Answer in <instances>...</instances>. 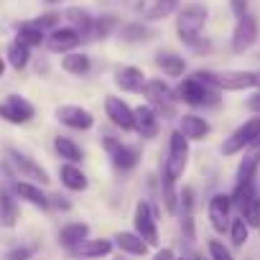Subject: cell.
<instances>
[{"label":"cell","instance_id":"cell-1","mask_svg":"<svg viewBox=\"0 0 260 260\" xmlns=\"http://www.w3.org/2000/svg\"><path fill=\"white\" fill-rule=\"evenodd\" d=\"M207 18H209V11L204 3H186L179 8V16H176V34L179 39L194 49V51H209V41H204L202 31L207 26Z\"/></svg>","mask_w":260,"mask_h":260},{"label":"cell","instance_id":"cell-2","mask_svg":"<svg viewBox=\"0 0 260 260\" xmlns=\"http://www.w3.org/2000/svg\"><path fill=\"white\" fill-rule=\"evenodd\" d=\"M186 166H189V141L179 133V130H174V133L169 136V153H166V158H164L161 179L176 184V181L184 176Z\"/></svg>","mask_w":260,"mask_h":260},{"label":"cell","instance_id":"cell-3","mask_svg":"<svg viewBox=\"0 0 260 260\" xmlns=\"http://www.w3.org/2000/svg\"><path fill=\"white\" fill-rule=\"evenodd\" d=\"M143 94L148 97V105L158 117H174L176 115V92L164 79H148L143 87Z\"/></svg>","mask_w":260,"mask_h":260},{"label":"cell","instance_id":"cell-4","mask_svg":"<svg viewBox=\"0 0 260 260\" xmlns=\"http://www.w3.org/2000/svg\"><path fill=\"white\" fill-rule=\"evenodd\" d=\"M176 94H179V100H184L191 107H217L219 105V92L212 89V87H207V84H202L194 77H186L179 84Z\"/></svg>","mask_w":260,"mask_h":260},{"label":"cell","instance_id":"cell-5","mask_svg":"<svg viewBox=\"0 0 260 260\" xmlns=\"http://www.w3.org/2000/svg\"><path fill=\"white\" fill-rule=\"evenodd\" d=\"M102 148L107 151L112 166L117 171H122V174L133 171L138 166V161H141V151L136 146H127V143H122V141H117L112 136H102Z\"/></svg>","mask_w":260,"mask_h":260},{"label":"cell","instance_id":"cell-6","mask_svg":"<svg viewBox=\"0 0 260 260\" xmlns=\"http://www.w3.org/2000/svg\"><path fill=\"white\" fill-rule=\"evenodd\" d=\"M6 158H8V164L13 166V171L23 179V181H31V184H49L51 179H49V174H46V169L41 166V164H36L31 156H26V153H21L18 148H6Z\"/></svg>","mask_w":260,"mask_h":260},{"label":"cell","instance_id":"cell-7","mask_svg":"<svg viewBox=\"0 0 260 260\" xmlns=\"http://www.w3.org/2000/svg\"><path fill=\"white\" fill-rule=\"evenodd\" d=\"M257 141H260V115L245 120L230 138H224V143H222V153H224V156L242 153L245 148L255 146Z\"/></svg>","mask_w":260,"mask_h":260},{"label":"cell","instance_id":"cell-8","mask_svg":"<svg viewBox=\"0 0 260 260\" xmlns=\"http://www.w3.org/2000/svg\"><path fill=\"white\" fill-rule=\"evenodd\" d=\"M133 224H136V235H141L148 247L158 245V214H156V209L148 202H138L136 204Z\"/></svg>","mask_w":260,"mask_h":260},{"label":"cell","instance_id":"cell-9","mask_svg":"<svg viewBox=\"0 0 260 260\" xmlns=\"http://www.w3.org/2000/svg\"><path fill=\"white\" fill-rule=\"evenodd\" d=\"M34 115H36L34 105L21 94H8L6 102H0V120H6L11 125H26L34 120Z\"/></svg>","mask_w":260,"mask_h":260},{"label":"cell","instance_id":"cell-10","mask_svg":"<svg viewBox=\"0 0 260 260\" xmlns=\"http://www.w3.org/2000/svg\"><path fill=\"white\" fill-rule=\"evenodd\" d=\"M257 36H260V26H257L255 16H250V13H247V16L237 18L230 46H232V51H235V54H245L247 49H252V46H255Z\"/></svg>","mask_w":260,"mask_h":260},{"label":"cell","instance_id":"cell-11","mask_svg":"<svg viewBox=\"0 0 260 260\" xmlns=\"http://www.w3.org/2000/svg\"><path fill=\"white\" fill-rule=\"evenodd\" d=\"M207 214H209L212 230L217 235H224L230 230V222H232V199H230V194H214L209 199Z\"/></svg>","mask_w":260,"mask_h":260},{"label":"cell","instance_id":"cell-12","mask_svg":"<svg viewBox=\"0 0 260 260\" xmlns=\"http://www.w3.org/2000/svg\"><path fill=\"white\" fill-rule=\"evenodd\" d=\"M105 115L110 117V122L120 130H125V133H130V130L136 127L133 122V107H130L122 97H105Z\"/></svg>","mask_w":260,"mask_h":260},{"label":"cell","instance_id":"cell-13","mask_svg":"<svg viewBox=\"0 0 260 260\" xmlns=\"http://www.w3.org/2000/svg\"><path fill=\"white\" fill-rule=\"evenodd\" d=\"M56 120L72 130H89L94 125V115L82 105H61L56 110Z\"/></svg>","mask_w":260,"mask_h":260},{"label":"cell","instance_id":"cell-14","mask_svg":"<svg viewBox=\"0 0 260 260\" xmlns=\"http://www.w3.org/2000/svg\"><path fill=\"white\" fill-rule=\"evenodd\" d=\"M133 122H136V133L143 138V141H151L158 136V127H161V117L153 112L151 105H138L133 107Z\"/></svg>","mask_w":260,"mask_h":260},{"label":"cell","instance_id":"cell-15","mask_svg":"<svg viewBox=\"0 0 260 260\" xmlns=\"http://www.w3.org/2000/svg\"><path fill=\"white\" fill-rule=\"evenodd\" d=\"M194 204H197V199H194V189L191 186H184L181 191H179V222H181V232H184V237L191 242L194 240V235H197V230H194Z\"/></svg>","mask_w":260,"mask_h":260},{"label":"cell","instance_id":"cell-16","mask_svg":"<svg viewBox=\"0 0 260 260\" xmlns=\"http://www.w3.org/2000/svg\"><path fill=\"white\" fill-rule=\"evenodd\" d=\"M79 41H82V36H79L72 26L54 28V31L46 36V46H49V51H54V54H69V51H74V49L79 46Z\"/></svg>","mask_w":260,"mask_h":260},{"label":"cell","instance_id":"cell-17","mask_svg":"<svg viewBox=\"0 0 260 260\" xmlns=\"http://www.w3.org/2000/svg\"><path fill=\"white\" fill-rule=\"evenodd\" d=\"M179 133H181L186 141H204V138L212 133V125H209L202 115L186 112V115L179 117Z\"/></svg>","mask_w":260,"mask_h":260},{"label":"cell","instance_id":"cell-18","mask_svg":"<svg viewBox=\"0 0 260 260\" xmlns=\"http://www.w3.org/2000/svg\"><path fill=\"white\" fill-rule=\"evenodd\" d=\"M219 92H242L255 87V72H222L217 74Z\"/></svg>","mask_w":260,"mask_h":260},{"label":"cell","instance_id":"cell-19","mask_svg":"<svg viewBox=\"0 0 260 260\" xmlns=\"http://www.w3.org/2000/svg\"><path fill=\"white\" fill-rule=\"evenodd\" d=\"M146 74H143V69H138V67H120L117 72H115V84L122 89V92H143V87H146Z\"/></svg>","mask_w":260,"mask_h":260},{"label":"cell","instance_id":"cell-20","mask_svg":"<svg viewBox=\"0 0 260 260\" xmlns=\"http://www.w3.org/2000/svg\"><path fill=\"white\" fill-rule=\"evenodd\" d=\"M59 179H61V186H67L69 191H84L89 186L87 174L77 164H61L59 166Z\"/></svg>","mask_w":260,"mask_h":260},{"label":"cell","instance_id":"cell-21","mask_svg":"<svg viewBox=\"0 0 260 260\" xmlns=\"http://www.w3.org/2000/svg\"><path fill=\"white\" fill-rule=\"evenodd\" d=\"M112 250V240H84L82 245H77L74 250H69L72 257H82V260H94V257H105Z\"/></svg>","mask_w":260,"mask_h":260},{"label":"cell","instance_id":"cell-22","mask_svg":"<svg viewBox=\"0 0 260 260\" xmlns=\"http://www.w3.org/2000/svg\"><path fill=\"white\" fill-rule=\"evenodd\" d=\"M18 219H21V207H18V202L13 199V194H11L8 189L0 186V224L8 227V230H13V227L18 224Z\"/></svg>","mask_w":260,"mask_h":260},{"label":"cell","instance_id":"cell-23","mask_svg":"<svg viewBox=\"0 0 260 260\" xmlns=\"http://www.w3.org/2000/svg\"><path fill=\"white\" fill-rule=\"evenodd\" d=\"M84 240H89V224H84V222H69L59 230V242L67 250H74Z\"/></svg>","mask_w":260,"mask_h":260},{"label":"cell","instance_id":"cell-24","mask_svg":"<svg viewBox=\"0 0 260 260\" xmlns=\"http://www.w3.org/2000/svg\"><path fill=\"white\" fill-rule=\"evenodd\" d=\"M112 245H117L120 252H125V255H136V257H143V255L148 252L146 240H143L141 235H136V232H117Z\"/></svg>","mask_w":260,"mask_h":260},{"label":"cell","instance_id":"cell-25","mask_svg":"<svg viewBox=\"0 0 260 260\" xmlns=\"http://www.w3.org/2000/svg\"><path fill=\"white\" fill-rule=\"evenodd\" d=\"M16 194H18L23 202H28V204L39 207V209H49V207H51V204H49V197L41 191V186H39V184L18 181V184H16Z\"/></svg>","mask_w":260,"mask_h":260},{"label":"cell","instance_id":"cell-26","mask_svg":"<svg viewBox=\"0 0 260 260\" xmlns=\"http://www.w3.org/2000/svg\"><path fill=\"white\" fill-rule=\"evenodd\" d=\"M156 64L164 69V74L169 77H181L186 72V59L174 54V51H158L156 54Z\"/></svg>","mask_w":260,"mask_h":260},{"label":"cell","instance_id":"cell-27","mask_svg":"<svg viewBox=\"0 0 260 260\" xmlns=\"http://www.w3.org/2000/svg\"><path fill=\"white\" fill-rule=\"evenodd\" d=\"M260 169V148L245 153V158L240 161L237 166V181L235 184H247V181H255V174Z\"/></svg>","mask_w":260,"mask_h":260},{"label":"cell","instance_id":"cell-28","mask_svg":"<svg viewBox=\"0 0 260 260\" xmlns=\"http://www.w3.org/2000/svg\"><path fill=\"white\" fill-rule=\"evenodd\" d=\"M61 69L67 74H74V77H84L89 69H92V61L87 54H79V51H69L64 59H61Z\"/></svg>","mask_w":260,"mask_h":260},{"label":"cell","instance_id":"cell-29","mask_svg":"<svg viewBox=\"0 0 260 260\" xmlns=\"http://www.w3.org/2000/svg\"><path fill=\"white\" fill-rule=\"evenodd\" d=\"M16 41L23 44V46H28V49H36V46L46 44V31H41V28L31 21V23L18 26V36H16Z\"/></svg>","mask_w":260,"mask_h":260},{"label":"cell","instance_id":"cell-30","mask_svg":"<svg viewBox=\"0 0 260 260\" xmlns=\"http://www.w3.org/2000/svg\"><path fill=\"white\" fill-rule=\"evenodd\" d=\"M54 148H56V153H59L67 164H79V161L84 158V151H82L72 138H67V136H56V138H54Z\"/></svg>","mask_w":260,"mask_h":260},{"label":"cell","instance_id":"cell-31","mask_svg":"<svg viewBox=\"0 0 260 260\" xmlns=\"http://www.w3.org/2000/svg\"><path fill=\"white\" fill-rule=\"evenodd\" d=\"M67 21H69V26L84 39V36H89L92 34V26H94V21H92V16L87 13V11H82V8H69L67 13Z\"/></svg>","mask_w":260,"mask_h":260},{"label":"cell","instance_id":"cell-32","mask_svg":"<svg viewBox=\"0 0 260 260\" xmlns=\"http://www.w3.org/2000/svg\"><path fill=\"white\" fill-rule=\"evenodd\" d=\"M120 36H122V41H127V44H141V41L153 39L156 31H153L151 26H143V23H125V26L120 28Z\"/></svg>","mask_w":260,"mask_h":260},{"label":"cell","instance_id":"cell-33","mask_svg":"<svg viewBox=\"0 0 260 260\" xmlns=\"http://www.w3.org/2000/svg\"><path fill=\"white\" fill-rule=\"evenodd\" d=\"M28 61H31V49L23 46V44H18V41H13V44L8 46V64H11L16 72H21V69L28 67Z\"/></svg>","mask_w":260,"mask_h":260},{"label":"cell","instance_id":"cell-34","mask_svg":"<svg viewBox=\"0 0 260 260\" xmlns=\"http://www.w3.org/2000/svg\"><path fill=\"white\" fill-rule=\"evenodd\" d=\"M240 217L247 222L250 230H260V191L240 207Z\"/></svg>","mask_w":260,"mask_h":260},{"label":"cell","instance_id":"cell-35","mask_svg":"<svg viewBox=\"0 0 260 260\" xmlns=\"http://www.w3.org/2000/svg\"><path fill=\"white\" fill-rule=\"evenodd\" d=\"M227 232H230V240H232L235 247H242V245L247 242V237H250V227H247V222H245L242 217H232Z\"/></svg>","mask_w":260,"mask_h":260},{"label":"cell","instance_id":"cell-36","mask_svg":"<svg viewBox=\"0 0 260 260\" xmlns=\"http://www.w3.org/2000/svg\"><path fill=\"white\" fill-rule=\"evenodd\" d=\"M179 8V0H153V6L148 8V21H161L166 16H171Z\"/></svg>","mask_w":260,"mask_h":260},{"label":"cell","instance_id":"cell-37","mask_svg":"<svg viewBox=\"0 0 260 260\" xmlns=\"http://www.w3.org/2000/svg\"><path fill=\"white\" fill-rule=\"evenodd\" d=\"M115 28H117V18H115V16H100V18L94 21V26H92V34H94L97 39H107Z\"/></svg>","mask_w":260,"mask_h":260},{"label":"cell","instance_id":"cell-38","mask_svg":"<svg viewBox=\"0 0 260 260\" xmlns=\"http://www.w3.org/2000/svg\"><path fill=\"white\" fill-rule=\"evenodd\" d=\"M207 257L209 260H235V255H232V250L222 242V240H209L207 242Z\"/></svg>","mask_w":260,"mask_h":260},{"label":"cell","instance_id":"cell-39","mask_svg":"<svg viewBox=\"0 0 260 260\" xmlns=\"http://www.w3.org/2000/svg\"><path fill=\"white\" fill-rule=\"evenodd\" d=\"M34 252H36L34 245H18V247H13V250L6 255V260H31Z\"/></svg>","mask_w":260,"mask_h":260},{"label":"cell","instance_id":"cell-40","mask_svg":"<svg viewBox=\"0 0 260 260\" xmlns=\"http://www.w3.org/2000/svg\"><path fill=\"white\" fill-rule=\"evenodd\" d=\"M41 31H46V28H59V13H44V16H39L36 21H34Z\"/></svg>","mask_w":260,"mask_h":260},{"label":"cell","instance_id":"cell-41","mask_svg":"<svg viewBox=\"0 0 260 260\" xmlns=\"http://www.w3.org/2000/svg\"><path fill=\"white\" fill-rule=\"evenodd\" d=\"M230 11L235 13V18L247 16V0H230Z\"/></svg>","mask_w":260,"mask_h":260},{"label":"cell","instance_id":"cell-42","mask_svg":"<svg viewBox=\"0 0 260 260\" xmlns=\"http://www.w3.org/2000/svg\"><path fill=\"white\" fill-rule=\"evenodd\" d=\"M49 204H51V207H56V209H64V212H67V209H72V204H69V202H67V197H61V194L49 197Z\"/></svg>","mask_w":260,"mask_h":260},{"label":"cell","instance_id":"cell-43","mask_svg":"<svg viewBox=\"0 0 260 260\" xmlns=\"http://www.w3.org/2000/svg\"><path fill=\"white\" fill-rule=\"evenodd\" d=\"M153 260H176V255H174L171 247H161V250L153 255Z\"/></svg>","mask_w":260,"mask_h":260},{"label":"cell","instance_id":"cell-44","mask_svg":"<svg viewBox=\"0 0 260 260\" xmlns=\"http://www.w3.org/2000/svg\"><path fill=\"white\" fill-rule=\"evenodd\" d=\"M247 110H252L255 115H260V92H257V94H252V97L247 100Z\"/></svg>","mask_w":260,"mask_h":260},{"label":"cell","instance_id":"cell-45","mask_svg":"<svg viewBox=\"0 0 260 260\" xmlns=\"http://www.w3.org/2000/svg\"><path fill=\"white\" fill-rule=\"evenodd\" d=\"M3 74H6V59L0 56V77H3Z\"/></svg>","mask_w":260,"mask_h":260},{"label":"cell","instance_id":"cell-46","mask_svg":"<svg viewBox=\"0 0 260 260\" xmlns=\"http://www.w3.org/2000/svg\"><path fill=\"white\" fill-rule=\"evenodd\" d=\"M255 87L260 89V72H255Z\"/></svg>","mask_w":260,"mask_h":260},{"label":"cell","instance_id":"cell-47","mask_svg":"<svg viewBox=\"0 0 260 260\" xmlns=\"http://www.w3.org/2000/svg\"><path fill=\"white\" fill-rule=\"evenodd\" d=\"M194 260H209V257H204V255H194Z\"/></svg>","mask_w":260,"mask_h":260},{"label":"cell","instance_id":"cell-48","mask_svg":"<svg viewBox=\"0 0 260 260\" xmlns=\"http://www.w3.org/2000/svg\"><path fill=\"white\" fill-rule=\"evenodd\" d=\"M49 3H56V0H49Z\"/></svg>","mask_w":260,"mask_h":260},{"label":"cell","instance_id":"cell-49","mask_svg":"<svg viewBox=\"0 0 260 260\" xmlns=\"http://www.w3.org/2000/svg\"><path fill=\"white\" fill-rule=\"evenodd\" d=\"M257 148H260V141H257Z\"/></svg>","mask_w":260,"mask_h":260},{"label":"cell","instance_id":"cell-50","mask_svg":"<svg viewBox=\"0 0 260 260\" xmlns=\"http://www.w3.org/2000/svg\"><path fill=\"white\" fill-rule=\"evenodd\" d=\"M181 260H184V257H181Z\"/></svg>","mask_w":260,"mask_h":260},{"label":"cell","instance_id":"cell-51","mask_svg":"<svg viewBox=\"0 0 260 260\" xmlns=\"http://www.w3.org/2000/svg\"><path fill=\"white\" fill-rule=\"evenodd\" d=\"M120 260H122V257H120Z\"/></svg>","mask_w":260,"mask_h":260}]
</instances>
